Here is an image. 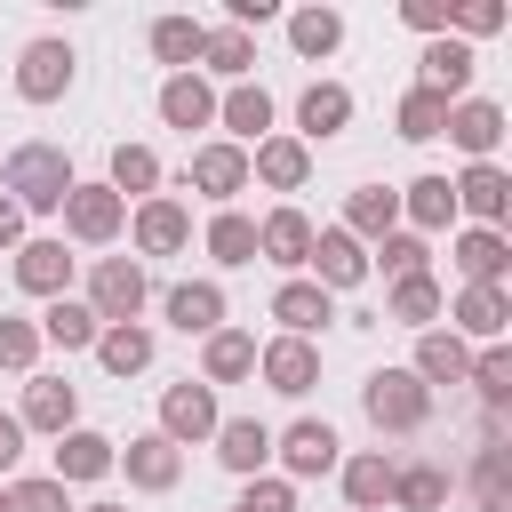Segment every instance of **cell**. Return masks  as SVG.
I'll return each mask as SVG.
<instances>
[{
  "label": "cell",
  "mask_w": 512,
  "mask_h": 512,
  "mask_svg": "<svg viewBox=\"0 0 512 512\" xmlns=\"http://www.w3.org/2000/svg\"><path fill=\"white\" fill-rule=\"evenodd\" d=\"M72 184H80V176H72V152L48 144V136H24V144L0 160V192H8L24 216H56Z\"/></svg>",
  "instance_id": "1"
},
{
  "label": "cell",
  "mask_w": 512,
  "mask_h": 512,
  "mask_svg": "<svg viewBox=\"0 0 512 512\" xmlns=\"http://www.w3.org/2000/svg\"><path fill=\"white\" fill-rule=\"evenodd\" d=\"M360 416H368L384 440H408V432L432 424V392H424L408 368H368V384H360Z\"/></svg>",
  "instance_id": "2"
},
{
  "label": "cell",
  "mask_w": 512,
  "mask_h": 512,
  "mask_svg": "<svg viewBox=\"0 0 512 512\" xmlns=\"http://www.w3.org/2000/svg\"><path fill=\"white\" fill-rule=\"evenodd\" d=\"M104 328H120V320H136L144 304H152V272L136 264V256H96L88 264V296H80Z\"/></svg>",
  "instance_id": "3"
},
{
  "label": "cell",
  "mask_w": 512,
  "mask_h": 512,
  "mask_svg": "<svg viewBox=\"0 0 512 512\" xmlns=\"http://www.w3.org/2000/svg\"><path fill=\"white\" fill-rule=\"evenodd\" d=\"M56 216H64V240H80V248H112V240L128 232V200H120L104 176H96V184L80 176V184L64 192V208H56Z\"/></svg>",
  "instance_id": "4"
},
{
  "label": "cell",
  "mask_w": 512,
  "mask_h": 512,
  "mask_svg": "<svg viewBox=\"0 0 512 512\" xmlns=\"http://www.w3.org/2000/svg\"><path fill=\"white\" fill-rule=\"evenodd\" d=\"M272 456H280V480H320L344 464V440L328 416H296L288 432H272Z\"/></svg>",
  "instance_id": "5"
},
{
  "label": "cell",
  "mask_w": 512,
  "mask_h": 512,
  "mask_svg": "<svg viewBox=\"0 0 512 512\" xmlns=\"http://www.w3.org/2000/svg\"><path fill=\"white\" fill-rule=\"evenodd\" d=\"M72 72H80L72 40L40 32V40H24V56H16V96H24V104H56V96H72Z\"/></svg>",
  "instance_id": "6"
},
{
  "label": "cell",
  "mask_w": 512,
  "mask_h": 512,
  "mask_svg": "<svg viewBox=\"0 0 512 512\" xmlns=\"http://www.w3.org/2000/svg\"><path fill=\"white\" fill-rule=\"evenodd\" d=\"M184 184H192L200 200L232 208V200L248 192V152H240V144H224V136H200V144H192V160H184Z\"/></svg>",
  "instance_id": "7"
},
{
  "label": "cell",
  "mask_w": 512,
  "mask_h": 512,
  "mask_svg": "<svg viewBox=\"0 0 512 512\" xmlns=\"http://www.w3.org/2000/svg\"><path fill=\"white\" fill-rule=\"evenodd\" d=\"M128 232H136V264L144 256H184L192 248V208L176 192H152V200L128 208Z\"/></svg>",
  "instance_id": "8"
},
{
  "label": "cell",
  "mask_w": 512,
  "mask_h": 512,
  "mask_svg": "<svg viewBox=\"0 0 512 512\" xmlns=\"http://www.w3.org/2000/svg\"><path fill=\"white\" fill-rule=\"evenodd\" d=\"M312 232H320V224H312L296 200H280L272 216H256V264H272V272L296 280V272L312 264Z\"/></svg>",
  "instance_id": "9"
},
{
  "label": "cell",
  "mask_w": 512,
  "mask_h": 512,
  "mask_svg": "<svg viewBox=\"0 0 512 512\" xmlns=\"http://www.w3.org/2000/svg\"><path fill=\"white\" fill-rule=\"evenodd\" d=\"M216 424H224V408H216V392H208V384H192V376H184V384H168V392H160V424H152L160 440L200 448V440H216Z\"/></svg>",
  "instance_id": "10"
},
{
  "label": "cell",
  "mask_w": 512,
  "mask_h": 512,
  "mask_svg": "<svg viewBox=\"0 0 512 512\" xmlns=\"http://www.w3.org/2000/svg\"><path fill=\"white\" fill-rule=\"evenodd\" d=\"M112 472H128V488H144V496H168V488L184 480V448L160 440V432H128V440L112 448Z\"/></svg>",
  "instance_id": "11"
},
{
  "label": "cell",
  "mask_w": 512,
  "mask_h": 512,
  "mask_svg": "<svg viewBox=\"0 0 512 512\" xmlns=\"http://www.w3.org/2000/svg\"><path fill=\"white\" fill-rule=\"evenodd\" d=\"M448 192H456V216L504 232V216H512V176H504L496 160H464V176H448Z\"/></svg>",
  "instance_id": "12"
},
{
  "label": "cell",
  "mask_w": 512,
  "mask_h": 512,
  "mask_svg": "<svg viewBox=\"0 0 512 512\" xmlns=\"http://www.w3.org/2000/svg\"><path fill=\"white\" fill-rule=\"evenodd\" d=\"M304 280L328 288V296H344V288L368 280V248H360L344 224H320V232H312V264H304Z\"/></svg>",
  "instance_id": "13"
},
{
  "label": "cell",
  "mask_w": 512,
  "mask_h": 512,
  "mask_svg": "<svg viewBox=\"0 0 512 512\" xmlns=\"http://www.w3.org/2000/svg\"><path fill=\"white\" fill-rule=\"evenodd\" d=\"M256 376H264L280 400H304V392L320 384V344H304V336H272V344H256Z\"/></svg>",
  "instance_id": "14"
},
{
  "label": "cell",
  "mask_w": 512,
  "mask_h": 512,
  "mask_svg": "<svg viewBox=\"0 0 512 512\" xmlns=\"http://www.w3.org/2000/svg\"><path fill=\"white\" fill-rule=\"evenodd\" d=\"M112 432H96V424H72V432H56V456H48V480H64V488H88V480H104L112 472Z\"/></svg>",
  "instance_id": "15"
},
{
  "label": "cell",
  "mask_w": 512,
  "mask_h": 512,
  "mask_svg": "<svg viewBox=\"0 0 512 512\" xmlns=\"http://www.w3.org/2000/svg\"><path fill=\"white\" fill-rule=\"evenodd\" d=\"M216 128H224V144L256 152V144L272 136V88H264V80H240V88H224V96H216Z\"/></svg>",
  "instance_id": "16"
},
{
  "label": "cell",
  "mask_w": 512,
  "mask_h": 512,
  "mask_svg": "<svg viewBox=\"0 0 512 512\" xmlns=\"http://www.w3.org/2000/svg\"><path fill=\"white\" fill-rule=\"evenodd\" d=\"M8 272H16V288L24 296H72V256H64V240L56 232H40V240H24L16 256H8Z\"/></svg>",
  "instance_id": "17"
},
{
  "label": "cell",
  "mask_w": 512,
  "mask_h": 512,
  "mask_svg": "<svg viewBox=\"0 0 512 512\" xmlns=\"http://www.w3.org/2000/svg\"><path fill=\"white\" fill-rule=\"evenodd\" d=\"M440 320H448V336H464V344H504L512 296H504V288H456V304H448Z\"/></svg>",
  "instance_id": "18"
},
{
  "label": "cell",
  "mask_w": 512,
  "mask_h": 512,
  "mask_svg": "<svg viewBox=\"0 0 512 512\" xmlns=\"http://www.w3.org/2000/svg\"><path fill=\"white\" fill-rule=\"evenodd\" d=\"M352 128V88L344 80H312L304 96H296V144H328V136H344Z\"/></svg>",
  "instance_id": "19"
},
{
  "label": "cell",
  "mask_w": 512,
  "mask_h": 512,
  "mask_svg": "<svg viewBox=\"0 0 512 512\" xmlns=\"http://www.w3.org/2000/svg\"><path fill=\"white\" fill-rule=\"evenodd\" d=\"M440 136H448L464 160H496V144H504V104H488V96H456Z\"/></svg>",
  "instance_id": "20"
},
{
  "label": "cell",
  "mask_w": 512,
  "mask_h": 512,
  "mask_svg": "<svg viewBox=\"0 0 512 512\" xmlns=\"http://www.w3.org/2000/svg\"><path fill=\"white\" fill-rule=\"evenodd\" d=\"M248 184H264V192H304L312 184V144H296V136H264L256 152H248Z\"/></svg>",
  "instance_id": "21"
},
{
  "label": "cell",
  "mask_w": 512,
  "mask_h": 512,
  "mask_svg": "<svg viewBox=\"0 0 512 512\" xmlns=\"http://www.w3.org/2000/svg\"><path fill=\"white\" fill-rule=\"evenodd\" d=\"M272 320H280V336H304V344H312V336L336 320V296H328V288H312V280L296 272V280H280V288H272Z\"/></svg>",
  "instance_id": "22"
},
{
  "label": "cell",
  "mask_w": 512,
  "mask_h": 512,
  "mask_svg": "<svg viewBox=\"0 0 512 512\" xmlns=\"http://www.w3.org/2000/svg\"><path fill=\"white\" fill-rule=\"evenodd\" d=\"M16 424L56 440V432H72V424H80V392H72L64 376H24V408H16Z\"/></svg>",
  "instance_id": "23"
},
{
  "label": "cell",
  "mask_w": 512,
  "mask_h": 512,
  "mask_svg": "<svg viewBox=\"0 0 512 512\" xmlns=\"http://www.w3.org/2000/svg\"><path fill=\"white\" fill-rule=\"evenodd\" d=\"M216 464H224L232 480H256V472L272 464V424H264V416H224V424H216Z\"/></svg>",
  "instance_id": "24"
},
{
  "label": "cell",
  "mask_w": 512,
  "mask_h": 512,
  "mask_svg": "<svg viewBox=\"0 0 512 512\" xmlns=\"http://www.w3.org/2000/svg\"><path fill=\"white\" fill-rule=\"evenodd\" d=\"M472 64H480V56L440 32V40H424V56H416V88H432V96L456 104V96H472Z\"/></svg>",
  "instance_id": "25"
},
{
  "label": "cell",
  "mask_w": 512,
  "mask_h": 512,
  "mask_svg": "<svg viewBox=\"0 0 512 512\" xmlns=\"http://www.w3.org/2000/svg\"><path fill=\"white\" fill-rule=\"evenodd\" d=\"M456 272H464V288H504V272H512V240L488 232V224H464V232H456Z\"/></svg>",
  "instance_id": "26"
},
{
  "label": "cell",
  "mask_w": 512,
  "mask_h": 512,
  "mask_svg": "<svg viewBox=\"0 0 512 512\" xmlns=\"http://www.w3.org/2000/svg\"><path fill=\"white\" fill-rule=\"evenodd\" d=\"M160 312H168L176 336H216V328H224V288H216V280H176V288L160 296Z\"/></svg>",
  "instance_id": "27"
},
{
  "label": "cell",
  "mask_w": 512,
  "mask_h": 512,
  "mask_svg": "<svg viewBox=\"0 0 512 512\" xmlns=\"http://www.w3.org/2000/svg\"><path fill=\"white\" fill-rule=\"evenodd\" d=\"M344 232H352L360 248H376L384 232H400V192H392V184H352V192H344Z\"/></svg>",
  "instance_id": "28"
},
{
  "label": "cell",
  "mask_w": 512,
  "mask_h": 512,
  "mask_svg": "<svg viewBox=\"0 0 512 512\" xmlns=\"http://www.w3.org/2000/svg\"><path fill=\"white\" fill-rule=\"evenodd\" d=\"M440 312H448V288L432 280V272H408V280H392L384 288V320H400V328H440Z\"/></svg>",
  "instance_id": "29"
},
{
  "label": "cell",
  "mask_w": 512,
  "mask_h": 512,
  "mask_svg": "<svg viewBox=\"0 0 512 512\" xmlns=\"http://www.w3.org/2000/svg\"><path fill=\"white\" fill-rule=\"evenodd\" d=\"M32 328H40V344H56V352H96V336H104V320H96L80 296H48Z\"/></svg>",
  "instance_id": "30"
},
{
  "label": "cell",
  "mask_w": 512,
  "mask_h": 512,
  "mask_svg": "<svg viewBox=\"0 0 512 512\" xmlns=\"http://www.w3.org/2000/svg\"><path fill=\"white\" fill-rule=\"evenodd\" d=\"M256 376V336L248 328H216V336H200V384L216 392V384H248Z\"/></svg>",
  "instance_id": "31"
},
{
  "label": "cell",
  "mask_w": 512,
  "mask_h": 512,
  "mask_svg": "<svg viewBox=\"0 0 512 512\" xmlns=\"http://www.w3.org/2000/svg\"><path fill=\"white\" fill-rule=\"evenodd\" d=\"M392 472H400V464H392L384 448H360V456H344V464H336V480H344V504H352V512H384V504H392Z\"/></svg>",
  "instance_id": "32"
},
{
  "label": "cell",
  "mask_w": 512,
  "mask_h": 512,
  "mask_svg": "<svg viewBox=\"0 0 512 512\" xmlns=\"http://www.w3.org/2000/svg\"><path fill=\"white\" fill-rule=\"evenodd\" d=\"M160 120L184 128V136H192V128H216V88H208L200 72H168V80H160Z\"/></svg>",
  "instance_id": "33"
},
{
  "label": "cell",
  "mask_w": 512,
  "mask_h": 512,
  "mask_svg": "<svg viewBox=\"0 0 512 512\" xmlns=\"http://www.w3.org/2000/svg\"><path fill=\"white\" fill-rule=\"evenodd\" d=\"M152 352H160V336H152L144 320H120V328H104V336H96V368H104V376H120V384H128V376H144V368H152Z\"/></svg>",
  "instance_id": "34"
},
{
  "label": "cell",
  "mask_w": 512,
  "mask_h": 512,
  "mask_svg": "<svg viewBox=\"0 0 512 512\" xmlns=\"http://www.w3.org/2000/svg\"><path fill=\"white\" fill-rule=\"evenodd\" d=\"M464 368H472V344L464 336H448V328H424L416 336V360H408V376L432 392V384H464Z\"/></svg>",
  "instance_id": "35"
},
{
  "label": "cell",
  "mask_w": 512,
  "mask_h": 512,
  "mask_svg": "<svg viewBox=\"0 0 512 512\" xmlns=\"http://www.w3.org/2000/svg\"><path fill=\"white\" fill-rule=\"evenodd\" d=\"M248 72H256V40H248V32H232V24H208V40H200V80L240 88Z\"/></svg>",
  "instance_id": "36"
},
{
  "label": "cell",
  "mask_w": 512,
  "mask_h": 512,
  "mask_svg": "<svg viewBox=\"0 0 512 512\" xmlns=\"http://www.w3.org/2000/svg\"><path fill=\"white\" fill-rule=\"evenodd\" d=\"M448 488H456V472L432 464V456H416V464L392 472V504L400 512H448Z\"/></svg>",
  "instance_id": "37"
},
{
  "label": "cell",
  "mask_w": 512,
  "mask_h": 512,
  "mask_svg": "<svg viewBox=\"0 0 512 512\" xmlns=\"http://www.w3.org/2000/svg\"><path fill=\"white\" fill-rule=\"evenodd\" d=\"M400 232H440V224H456V192H448V176H416V184H400Z\"/></svg>",
  "instance_id": "38"
},
{
  "label": "cell",
  "mask_w": 512,
  "mask_h": 512,
  "mask_svg": "<svg viewBox=\"0 0 512 512\" xmlns=\"http://www.w3.org/2000/svg\"><path fill=\"white\" fill-rule=\"evenodd\" d=\"M152 56L168 64V72H200V40H208V24L200 16H152Z\"/></svg>",
  "instance_id": "39"
},
{
  "label": "cell",
  "mask_w": 512,
  "mask_h": 512,
  "mask_svg": "<svg viewBox=\"0 0 512 512\" xmlns=\"http://www.w3.org/2000/svg\"><path fill=\"white\" fill-rule=\"evenodd\" d=\"M288 48H296L304 64H328V56L344 48V16H336V8H288Z\"/></svg>",
  "instance_id": "40"
},
{
  "label": "cell",
  "mask_w": 512,
  "mask_h": 512,
  "mask_svg": "<svg viewBox=\"0 0 512 512\" xmlns=\"http://www.w3.org/2000/svg\"><path fill=\"white\" fill-rule=\"evenodd\" d=\"M200 248H208L224 272L256 264V216H240V208H216V216H208V232H200Z\"/></svg>",
  "instance_id": "41"
},
{
  "label": "cell",
  "mask_w": 512,
  "mask_h": 512,
  "mask_svg": "<svg viewBox=\"0 0 512 512\" xmlns=\"http://www.w3.org/2000/svg\"><path fill=\"white\" fill-rule=\"evenodd\" d=\"M104 184H112L120 200H152V192H160V152H152V144H112Z\"/></svg>",
  "instance_id": "42"
},
{
  "label": "cell",
  "mask_w": 512,
  "mask_h": 512,
  "mask_svg": "<svg viewBox=\"0 0 512 512\" xmlns=\"http://www.w3.org/2000/svg\"><path fill=\"white\" fill-rule=\"evenodd\" d=\"M464 384L480 392V408H488V416H504V408H512V352H504V344H480V352H472V368H464Z\"/></svg>",
  "instance_id": "43"
},
{
  "label": "cell",
  "mask_w": 512,
  "mask_h": 512,
  "mask_svg": "<svg viewBox=\"0 0 512 512\" xmlns=\"http://www.w3.org/2000/svg\"><path fill=\"white\" fill-rule=\"evenodd\" d=\"M392 128H400L408 144H432V136L448 128V96H432V88H408V96L392 104Z\"/></svg>",
  "instance_id": "44"
},
{
  "label": "cell",
  "mask_w": 512,
  "mask_h": 512,
  "mask_svg": "<svg viewBox=\"0 0 512 512\" xmlns=\"http://www.w3.org/2000/svg\"><path fill=\"white\" fill-rule=\"evenodd\" d=\"M368 272H384V280H408V272H432V240H416V232H384V240L368 248Z\"/></svg>",
  "instance_id": "45"
},
{
  "label": "cell",
  "mask_w": 512,
  "mask_h": 512,
  "mask_svg": "<svg viewBox=\"0 0 512 512\" xmlns=\"http://www.w3.org/2000/svg\"><path fill=\"white\" fill-rule=\"evenodd\" d=\"M464 480H472V496H480V504L512 496V448L496 440V424H488V440H480V456H472V472H464Z\"/></svg>",
  "instance_id": "46"
},
{
  "label": "cell",
  "mask_w": 512,
  "mask_h": 512,
  "mask_svg": "<svg viewBox=\"0 0 512 512\" xmlns=\"http://www.w3.org/2000/svg\"><path fill=\"white\" fill-rule=\"evenodd\" d=\"M0 368L8 376H40V328L16 320V312H0Z\"/></svg>",
  "instance_id": "47"
},
{
  "label": "cell",
  "mask_w": 512,
  "mask_h": 512,
  "mask_svg": "<svg viewBox=\"0 0 512 512\" xmlns=\"http://www.w3.org/2000/svg\"><path fill=\"white\" fill-rule=\"evenodd\" d=\"M488 32H504V0H448V40H488Z\"/></svg>",
  "instance_id": "48"
},
{
  "label": "cell",
  "mask_w": 512,
  "mask_h": 512,
  "mask_svg": "<svg viewBox=\"0 0 512 512\" xmlns=\"http://www.w3.org/2000/svg\"><path fill=\"white\" fill-rule=\"evenodd\" d=\"M8 512H72V488L48 472H24V480H8Z\"/></svg>",
  "instance_id": "49"
},
{
  "label": "cell",
  "mask_w": 512,
  "mask_h": 512,
  "mask_svg": "<svg viewBox=\"0 0 512 512\" xmlns=\"http://www.w3.org/2000/svg\"><path fill=\"white\" fill-rule=\"evenodd\" d=\"M232 512H296V480H280V472H256L248 488H240V504Z\"/></svg>",
  "instance_id": "50"
},
{
  "label": "cell",
  "mask_w": 512,
  "mask_h": 512,
  "mask_svg": "<svg viewBox=\"0 0 512 512\" xmlns=\"http://www.w3.org/2000/svg\"><path fill=\"white\" fill-rule=\"evenodd\" d=\"M400 24L424 32V40H440L448 32V0H400Z\"/></svg>",
  "instance_id": "51"
},
{
  "label": "cell",
  "mask_w": 512,
  "mask_h": 512,
  "mask_svg": "<svg viewBox=\"0 0 512 512\" xmlns=\"http://www.w3.org/2000/svg\"><path fill=\"white\" fill-rule=\"evenodd\" d=\"M280 16V0H224V24L232 32H256V24H272Z\"/></svg>",
  "instance_id": "52"
},
{
  "label": "cell",
  "mask_w": 512,
  "mask_h": 512,
  "mask_svg": "<svg viewBox=\"0 0 512 512\" xmlns=\"http://www.w3.org/2000/svg\"><path fill=\"white\" fill-rule=\"evenodd\" d=\"M24 440H32V432H24V424L0 408V480H16V464H24Z\"/></svg>",
  "instance_id": "53"
},
{
  "label": "cell",
  "mask_w": 512,
  "mask_h": 512,
  "mask_svg": "<svg viewBox=\"0 0 512 512\" xmlns=\"http://www.w3.org/2000/svg\"><path fill=\"white\" fill-rule=\"evenodd\" d=\"M0 248H8V256H16V248H24V208H16V200H8V192H0Z\"/></svg>",
  "instance_id": "54"
},
{
  "label": "cell",
  "mask_w": 512,
  "mask_h": 512,
  "mask_svg": "<svg viewBox=\"0 0 512 512\" xmlns=\"http://www.w3.org/2000/svg\"><path fill=\"white\" fill-rule=\"evenodd\" d=\"M480 512H512V496H496V504H480Z\"/></svg>",
  "instance_id": "55"
},
{
  "label": "cell",
  "mask_w": 512,
  "mask_h": 512,
  "mask_svg": "<svg viewBox=\"0 0 512 512\" xmlns=\"http://www.w3.org/2000/svg\"><path fill=\"white\" fill-rule=\"evenodd\" d=\"M80 512H128V504H80Z\"/></svg>",
  "instance_id": "56"
},
{
  "label": "cell",
  "mask_w": 512,
  "mask_h": 512,
  "mask_svg": "<svg viewBox=\"0 0 512 512\" xmlns=\"http://www.w3.org/2000/svg\"><path fill=\"white\" fill-rule=\"evenodd\" d=\"M0 512H8V480H0Z\"/></svg>",
  "instance_id": "57"
}]
</instances>
